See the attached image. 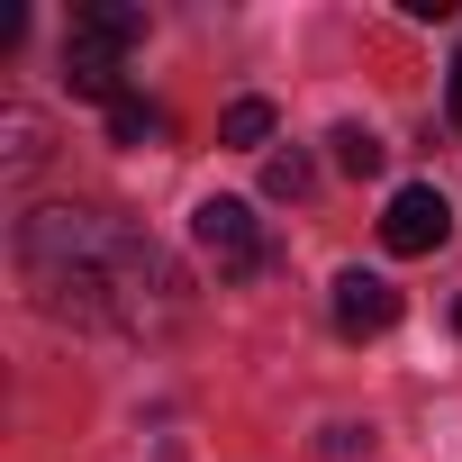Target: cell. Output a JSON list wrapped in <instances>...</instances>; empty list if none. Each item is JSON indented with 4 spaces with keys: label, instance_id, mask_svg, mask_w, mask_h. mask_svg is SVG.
Masks as SVG:
<instances>
[{
    "label": "cell",
    "instance_id": "12",
    "mask_svg": "<svg viewBox=\"0 0 462 462\" xmlns=\"http://www.w3.org/2000/svg\"><path fill=\"white\" fill-rule=\"evenodd\" d=\"M453 127H462V55H453Z\"/></svg>",
    "mask_w": 462,
    "mask_h": 462
},
{
    "label": "cell",
    "instance_id": "5",
    "mask_svg": "<svg viewBox=\"0 0 462 462\" xmlns=\"http://www.w3.org/2000/svg\"><path fill=\"white\" fill-rule=\"evenodd\" d=\"M399 327V291L381 273H345L336 282V336H390Z\"/></svg>",
    "mask_w": 462,
    "mask_h": 462
},
{
    "label": "cell",
    "instance_id": "13",
    "mask_svg": "<svg viewBox=\"0 0 462 462\" xmlns=\"http://www.w3.org/2000/svg\"><path fill=\"white\" fill-rule=\"evenodd\" d=\"M453 336H462V300H453Z\"/></svg>",
    "mask_w": 462,
    "mask_h": 462
},
{
    "label": "cell",
    "instance_id": "4",
    "mask_svg": "<svg viewBox=\"0 0 462 462\" xmlns=\"http://www.w3.org/2000/svg\"><path fill=\"white\" fill-rule=\"evenodd\" d=\"M444 236H453V208H444L435 181H408V190L390 199V217H381V245H390V254H435Z\"/></svg>",
    "mask_w": 462,
    "mask_h": 462
},
{
    "label": "cell",
    "instance_id": "8",
    "mask_svg": "<svg viewBox=\"0 0 462 462\" xmlns=\"http://www.w3.org/2000/svg\"><path fill=\"white\" fill-rule=\"evenodd\" d=\"M217 136H226V145H263V136H273V100H236V109L217 118Z\"/></svg>",
    "mask_w": 462,
    "mask_h": 462
},
{
    "label": "cell",
    "instance_id": "7",
    "mask_svg": "<svg viewBox=\"0 0 462 462\" xmlns=\"http://www.w3.org/2000/svg\"><path fill=\"white\" fill-rule=\"evenodd\" d=\"M327 145H336V163H345L354 181H372V172H381V136H372V127H336Z\"/></svg>",
    "mask_w": 462,
    "mask_h": 462
},
{
    "label": "cell",
    "instance_id": "2",
    "mask_svg": "<svg viewBox=\"0 0 462 462\" xmlns=\"http://www.w3.org/2000/svg\"><path fill=\"white\" fill-rule=\"evenodd\" d=\"M145 46V10H127V0H91V10H73V37H64V82L82 100H127L118 91V64Z\"/></svg>",
    "mask_w": 462,
    "mask_h": 462
},
{
    "label": "cell",
    "instance_id": "11",
    "mask_svg": "<svg viewBox=\"0 0 462 462\" xmlns=\"http://www.w3.org/2000/svg\"><path fill=\"white\" fill-rule=\"evenodd\" d=\"M327 453H336V462H354V453H372V435H363V426H327Z\"/></svg>",
    "mask_w": 462,
    "mask_h": 462
},
{
    "label": "cell",
    "instance_id": "1",
    "mask_svg": "<svg viewBox=\"0 0 462 462\" xmlns=\"http://www.w3.org/2000/svg\"><path fill=\"white\" fill-rule=\"evenodd\" d=\"M19 282L37 291L46 318L64 327H118V336H154L181 318V273L145 226L109 217V208H28L19 217Z\"/></svg>",
    "mask_w": 462,
    "mask_h": 462
},
{
    "label": "cell",
    "instance_id": "10",
    "mask_svg": "<svg viewBox=\"0 0 462 462\" xmlns=\"http://www.w3.org/2000/svg\"><path fill=\"white\" fill-rule=\"evenodd\" d=\"M309 181H318L309 154H273V163H263V190H273V199H309Z\"/></svg>",
    "mask_w": 462,
    "mask_h": 462
},
{
    "label": "cell",
    "instance_id": "3",
    "mask_svg": "<svg viewBox=\"0 0 462 462\" xmlns=\"http://www.w3.org/2000/svg\"><path fill=\"white\" fill-rule=\"evenodd\" d=\"M190 245H199L226 282H254L263 254H273V245H263V217H254L245 199H199V208H190Z\"/></svg>",
    "mask_w": 462,
    "mask_h": 462
},
{
    "label": "cell",
    "instance_id": "6",
    "mask_svg": "<svg viewBox=\"0 0 462 462\" xmlns=\"http://www.w3.org/2000/svg\"><path fill=\"white\" fill-rule=\"evenodd\" d=\"M0 136H10V154H0L10 172H37L46 163V118L37 109H0Z\"/></svg>",
    "mask_w": 462,
    "mask_h": 462
},
{
    "label": "cell",
    "instance_id": "9",
    "mask_svg": "<svg viewBox=\"0 0 462 462\" xmlns=\"http://www.w3.org/2000/svg\"><path fill=\"white\" fill-rule=\"evenodd\" d=\"M145 136H163V118H154L145 100H118V109H109V145H145Z\"/></svg>",
    "mask_w": 462,
    "mask_h": 462
}]
</instances>
